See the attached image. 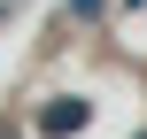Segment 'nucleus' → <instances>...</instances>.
<instances>
[{"label":"nucleus","instance_id":"f257e3e1","mask_svg":"<svg viewBox=\"0 0 147 139\" xmlns=\"http://www.w3.org/2000/svg\"><path fill=\"white\" fill-rule=\"evenodd\" d=\"M85 116H93V108H85V101H70V93H62V101H54V108H39V132H47V139H62V132H78V124H85Z\"/></svg>","mask_w":147,"mask_h":139},{"label":"nucleus","instance_id":"f03ea898","mask_svg":"<svg viewBox=\"0 0 147 139\" xmlns=\"http://www.w3.org/2000/svg\"><path fill=\"white\" fill-rule=\"evenodd\" d=\"M70 15H101V0H70Z\"/></svg>","mask_w":147,"mask_h":139},{"label":"nucleus","instance_id":"7ed1b4c3","mask_svg":"<svg viewBox=\"0 0 147 139\" xmlns=\"http://www.w3.org/2000/svg\"><path fill=\"white\" fill-rule=\"evenodd\" d=\"M0 139H16V132H8V124H0Z\"/></svg>","mask_w":147,"mask_h":139}]
</instances>
